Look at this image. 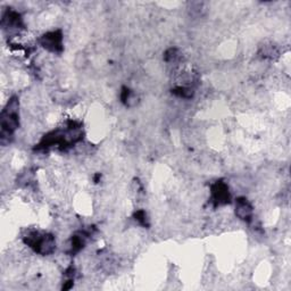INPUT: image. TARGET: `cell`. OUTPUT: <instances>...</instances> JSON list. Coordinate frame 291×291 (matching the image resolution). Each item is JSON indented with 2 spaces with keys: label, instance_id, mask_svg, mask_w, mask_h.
Here are the masks:
<instances>
[{
  "label": "cell",
  "instance_id": "obj_3",
  "mask_svg": "<svg viewBox=\"0 0 291 291\" xmlns=\"http://www.w3.org/2000/svg\"><path fill=\"white\" fill-rule=\"evenodd\" d=\"M211 196H213V199L216 204H225L230 199L229 189L223 182H218L214 184L213 188H211Z\"/></svg>",
  "mask_w": 291,
  "mask_h": 291
},
{
  "label": "cell",
  "instance_id": "obj_1",
  "mask_svg": "<svg viewBox=\"0 0 291 291\" xmlns=\"http://www.w3.org/2000/svg\"><path fill=\"white\" fill-rule=\"evenodd\" d=\"M18 128V100L12 98L2 113V141Z\"/></svg>",
  "mask_w": 291,
  "mask_h": 291
},
{
  "label": "cell",
  "instance_id": "obj_2",
  "mask_svg": "<svg viewBox=\"0 0 291 291\" xmlns=\"http://www.w3.org/2000/svg\"><path fill=\"white\" fill-rule=\"evenodd\" d=\"M41 45L49 51H60L62 50V33L60 31L49 32L41 38Z\"/></svg>",
  "mask_w": 291,
  "mask_h": 291
},
{
  "label": "cell",
  "instance_id": "obj_4",
  "mask_svg": "<svg viewBox=\"0 0 291 291\" xmlns=\"http://www.w3.org/2000/svg\"><path fill=\"white\" fill-rule=\"evenodd\" d=\"M236 214L239 219L249 221L253 216V207L245 198H239L236 203Z\"/></svg>",
  "mask_w": 291,
  "mask_h": 291
}]
</instances>
